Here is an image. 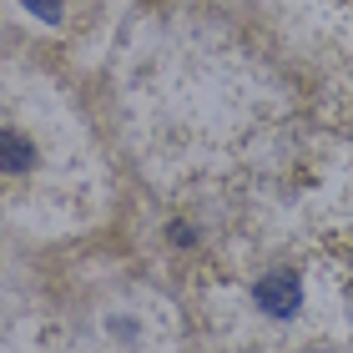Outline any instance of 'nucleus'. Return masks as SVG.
I'll use <instances>...</instances> for the list:
<instances>
[{"instance_id": "nucleus-1", "label": "nucleus", "mask_w": 353, "mask_h": 353, "mask_svg": "<svg viewBox=\"0 0 353 353\" xmlns=\"http://www.w3.org/2000/svg\"><path fill=\"white\" fill-rule=\"evenodd\" d=\"M252 298H258V308L268 318H298V308H303V278L293 268H278V272H268V278L252 288Z\"/></svg>"}, {"instance_id": "nucleus-2", "label": "nucleus", "mask_w": 353, "mask_h": 353, "mask_svg": "<svg viewBox=\"0 0 353 353\" xmlns=\"http://www.w3.org/2000/svg\"><path fill=\"white\" fill-rule=\"evenodd\" d=\"M6 172H30L36 167V147H30V141L21 137V132H6Z\"/></svg>"}, {"instance_id": "nucleus-3", "label": "nucleus", "mask_w": 353, "mask_h": 353, "mask_svg": "<svg viewBox=\"0 0 353 353\" xmlns=\"http://www.w3.org/2000/svg\"><path fill=\"white\" fill-rule=\"evenodd\" d=\"M26 6L36 10L46 26H61V0H26Z\"/></svg>"}, {"instance_id": "nucleus-4", "label": "nucleus", "mask_w": 353, "mask_h": 353, "mask_svg": "<svg viewBox=\"0 0 353 353\" xmlns=\"http://www.w3.org/2000/svg\"><path fill=\"white\" fill-rule=\"evenodd\" d=\"M172 243L176 248H192V243H197V232H192L187 222H172Z\"/></svg>"}]
</instances>
